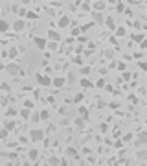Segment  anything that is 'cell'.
Here are the masks:
<instances>
[{"label": "cell", "mask_w": 147, "mask_h": 166, "mask_svg": "<svg viewBox=\"0 0 147 166\" xmlns=\"http://www.w3.org/2000/svg\"><path fill=\"white\" fill-rule=\"evenodd\" d=\"M57 46H59V42H48V46H46V48H48V50H57Z\"/></svg>", "instance_id": "27"}, {"label": "cell", "mask_w": 147, "mask_h": 166, "mask_svg": "<svg viewBox=\"0 0 147 166\" xmlns=\"http://www.w3.org/2000/svg\"><path fill=\"white\" fill-rule=\"evenodd\" d=\"M105 85H107V83H105V80H103V78H101V80H98V83H96V87H98V89H103Z\"/></svg>", "instance_id": "31"}, {"label": "cell", "mask_w": 147, "mask_h": 166, "mask_svg": "<svg viewBox=\"0 0 147 166\" xmlns=\"http://www.w3.org/2000/svg\"><path fill=\"white\" fill-rule=\"evenodd\" d=\"M83 124H85L83 118H75V125H77V127H83Z\"/></svg>", "instance_id": "33"}, {"label": "cell", "mask_w": 147, "mask_h": 166, "mask_svg": "<svg viewBox=\"0 0 147 166\" xmlns=\"http://www.w3.org/2000/svg\"><path fill=\"white\" fill-rule=\"evenodd\" d=\"M7 133H9V131L2 127V129H0V138H6V137H7Z\"/></svg>", "instance_id": "35"}, {"label": "cell", "mask_w": 147, "mask_h": 166, "mask_svg": "<svg viewBox=\"0 0 147 166\" xmlns=\"http://www.w3.org/2000/svg\"><path fill=\"white\" fill-rule=\"evenodd\" d=\"M74 63H75V65H81V66H83V59H81L79 55H75V57H74Z\"/></svg>", "instance_id": "32"}, {"label": "cell", "mask_w": 147, "mask_h": 166, "mask_svg": "<svg viewBox=\"0 0 147 166\" xmlns=\"http://www.w3.org/2000/svg\"><path fill=\"white\" fill-rule=\"evenodd\" d=\"M35 80H37V83H39L41 87H52V78H50L48 74L39 72L37 76H35Z\"/></svg>", "instance_id": "1"}, {"label": "cell", "mask_w": 147, "mask_h": 166, "mask_svg": "<svg viewBox=\"0 0 147 166\" xmlns=\"http://www.w3.org/2000/svg\"><path fill=\"white\" fill-rule=\"evenodd\" d=\"M66 164H68L66 159H61V161H59V166H66Z\"/></svg>", "instance_id": "41"}, {"label": "cell", "mask_w": 147, "mask_h": 166, "mask_svg": "<svg viewBox=\"0 0 147 166\" xmlns=\"http://www.w3.org/2000/svg\"><path fill=\"white\" fill-rule=\"evenodd\" d=\"M131 140H134L133 133H125V135H123V142H131Z\"/></svg>", "instance_id": "25"}, {"label": "cell", "mask_w": 147, "mask_h": 166, "mask_svg": "<svg viewBox=\"0 0 147 166\" xmlns=\"http://www.w3.org/2000/svg\"><path fill=\"white\" fill-rule=\"evenodd\" d=\"M79 116L83 120H88V109L87 107H79Z\"/></svg>", "instance_id": "16"}, {"label": "cell", "mask_w": 147, "mask_h": 166, "mask_svg": "<svg viewBox=\"0 0 147 166\" xmlns=\"http://www.w3.org/2000/svg\"><path fill=\"white\" fill-rule=\"evenodd\" d=\"M144 39H145L144 33H133V41H134V42H142Z\"/></svg>", "instance_id": "18"}, {"label": "cell", "mask_w": 147, "mask_h": 166, "mask_svg": "<svg viewBox=\"0 0 147 166\" xmlns=\"http://www.w3.org/2000/svg\"><path fill=\"white\" fill-rule=\"evenodd\" d=\"M4 68L7 70V72L11 74V76H15V74H18L20 72V66H18V63H9L7 66H4Z\"/></svg>", "instance_id": "5"}, {"label": "cell", "mask_w": 147, "mask_h": 166, "mask_svg": "<svg viewBox=\"0 0 147 166\" xmlns=\"http://www.w3.org/2000/svg\"><path fill=\"white\" fill-rule=\"evenodd\" d=\"M30 114H32V109H26V107H24V109L20 111V116L24 118V120H28V118H30Z\"/></svg>", "instance_id": "20"}, {"label": "cell", "mask_w": 147, "mask_h": 166, "mask_svg": "<svg viewBox=\"0 0 147 166\" xmlns=\"http://www.w3.org/2000/svg\"><path fill=\"white\" fill-rule=\"evenodd\" d=\"M41 118H42V120H48V118H50V113H48V111H41Z\"/></svg>", "instance_id": "30"}, {"label": "cell", "mask_w": 147, "mask_h": 166, "mask_svg": "<svg viewBox=\"0 0 147 166\" xmlns=\"http://www.w3.org/2000/svg\"><path fill=\"white\" fill-rule=\"evenodd\" d=\"M28 157H30V163H35V161L39 159V151H37V149H30Z\"/></svg>", "instance_id": "14"}, {"label": "cell", "mask_w": 147, "mask_h": 166, "mask_svg": "<svg viewBox=\"0 0 147 166\" xmlns=\"http://www.w3.org/2000/svg\"><path fill=\"white\" fill-rule=\"evenodd\" d=\"M9 28H11V26H9V22H7L6 19H0V33H6Z\"/></svg>", "instance_id": "12"}, {"label": "cell", "mask_w": 147, "mask_h": 166, "mask_svg": "<svg viewBox=\"0 0 147 166\" xmlns=\"http://www.w3.org/2000/svg\"><path fill=\"white\" fill-rule=\"evenodd\" d=\"M105 24H107V28H110V30H116V21H114V17H107V19H105Z\"/></svg>", "instance_id": "13"}, {"label": "cell", "mask_w": 147, "mask_h": 166, "mask_svg": "<svg viewBox=\"0 0 147 166\" xmlns=\"http://www.w3.org/2000/svg\"><path fill=\"white\" fill-rule=\"evenodd\" d=\"M13 28H15V31H22L26 28V22L22 21V19H17V21H15V24H13Z\"/></svg>", "instance_id": "10"}, {"label": "cell", "mask_w": 147, "mask_h": 166, "mask_svg": "<svg viewBox=\"0 0 147 166\" xmlns=\"http://www.w3.org/2000/svg\"><path fill=\"white\" fill-rule=\"evenodd\" d=\"M2 68H4V65H2V63H0V70H2Z\"/></svg>", "instance_id": "44"}, {"label": "cell", "mask_w": 147, "mask_h": 166, "mask_svg": "<svg viewBox=\"0 0 147 166\" xmlns=\"http://www.w3.org/2000/svg\"><path fill=\"white\" fill-rule=\"evenodd\" d=\"M48 166H59V157H50V159H48Z\"/></svg>", "instance_id": "21"}, {"label": "cell", "mask_w": 147, "mask_h": 166, "mask_svg": "<svg viewBox=\"0 0 147 166\" xmlns=\"http://www.w3.org/2000/svg\"><path fill=\"white\" fill-rule=\"evenodd\" d=\"M0 87H2V90H6V92H7V90H9V85H7V83H2V85H0Z\"/></svg>", "instance_id": "40"}, {"label": "cell", "mask_w": 147, "mask_h": 166, "mask_svg": "<svg viewBox=\"0 0 147 166\" xmlns=\"http://www.w3.org/2000/svg\"><path fill=\"white\" fill-rule=\"evenodd\" d=\"M136 157H138L140 161H144V159H147V151H145V149H140V151L136 153Z\"/></svg>", "instance_id": "24"}, {"label": "cell", "mask_w": 147, "mask_h": 166, "mask_svg": "<svg viewBox=\"0 0 147 166\" xmlns=\"http://www.w3.org/2000/svg\"><path fill=\"white\" fill-rule=\"evenodd\" d=\"M81 74H83V76H88V74H90V66H81Z\"/></svg>", "instance_id": "29"}, {"label": "cell", "mask_w": 147, "mask_h": 166, "mask_svg": "<svg viewBox=\"0 0 147 166\" xmlns=\"http://www.w3.org/2000/svg\"><path fill=\"white\" fill-rule=\"evenodd\" d=\"M105 55H107V57H112V55H114V52H112V50H107Z\"/></svg>", "instance_id": "42"}, {"label": "cell", "mask_w": 147, "mask_h": 166, "mask_svg": "<svg viewBox=\"0 0 147 166\" xmlns=\"http://www.w3.org/2000/svg\"><path fill=\"white\" fill-rule=\"evenodd\" d=\"M33 44H35L39 50H44L46 46H48V41H46L44 37H33Z\"/></svg>", "instance_id": "4"}, {"label": "cell", "mask_w": 147, "mask_h": 166, "mask_svg": "<svg viewBox=\"0 0 147 166\" xmlns=\"http://www.w3.org/2000/svg\"><path fill=\"white\" fill-rule=\"evenodd\" d=\"M17 55H18V50H17V48H11L9 52H7V57H11V59H15Z\"/></svg>", "instance_id": "23"}, {"label": "cell", "mask_w": 147, "mask_h": 166, "mask_svg": "<svg viewBox=\"0 0 147 166\" xmlns=\"http://www.w3.org/2000/svg\"><path fill=\"white\" fill-rule=\"evenodd\" d=\"M116 11H118V13H123V11H125V6H123V4H118V6H116Z\"/></svg>", "instance_id": "34"}, {"label": "cell", "mask_w": 147, "mask_h": 166, "mask_svg": "<svg viewBox=\"0 0 147 166\" xmlns=\"http://www.w3.org/2000/svg\"><path fill=\"white\" fill-rule=\"evenodd\" d=\"M48 39L53 41V42H59L61 41V33L57 30H48Z\"/></svg>", "instance_id": "7"}, {"label": "cell", "mask_w": 147, "mask_h": 166, "mask_svg": "<svg viewBox=\"0 0 147 166\" xmlns=\"http://www.w3.org/2000/svg\"><path fill=\"white\" fill-rule=\"evenodd\" d=\"M22 166H32V163H30V161H28V163H24Z\"/></svg>", "instance_id": "43"}, {"label": "cell", "mask_w": 147, "mask_h": 166, "mask_svg": "<svg viewBox=\"0 0 147 166\" xmlns=\"http://www.w3.org/2000/svg\"><path fill=\"white\" fill-rule=\"evenodd\" d=\"M26 17H28L30 21H35V19H39V15L35 13V11H26Z\"/></svg>", "instance_id": "22"}, {"label": "cell", "mask_w": 147, "mask_h": 166, "mask_svg": "<svg viewBox=\"0 0 147 166\" xmlns=\"http://www.w3.org/2000/svg\"><path fill=\"white\" fill-rule=\"evenodd\" d=\"M52 85L55 87V89H63V87L66 85V78H63V76H57V78H52Z\"/></svg>", "instance_id": "3"}, {"label": "cell", "mask_w": 147, "mask_h": 166, "mask_svg": "<svg viewBox=\"0 0 147 166\" xmlns=\"http://www.w3.org/2000/svg\"><path fill=\"white\" fill-rule=\"evenodd\" d=\"M147 142V133L144 131V133H140V135H138V138H134V144L136 146H144Z\"/></svg>", "instance_id": "8"}, {"label": "cell", "mask_w": 147, "mask_h": 166, "mask_svg": "<svg viewBox=\"0 0 147 166\" xmlns=\"http://www.w3.org/2000/svg\"><path fill=\"white\" fill-rule=\"evenodd\" d=\"M79 33H81V30H79V28H74V30H72V35H74V37H77Z\"/></svg>", "instance_id": "38"}, {"label": "cell", "mask_w": 147, "mask_h": 166, "mask_svg": "<svg viewBox=\"0 0 147 166\" xmlns=\"http://www.w3.org/2000/svg\"><path fill=\"white\" fill-rule=\"evenodd\" d=\"M81 100H83V94H75V98H74V102H75V104H79Z\"/></svg>", "instance_id": "36"}, {"label": "cell", "mask_w": 147, "mask_h": 166, "mask_svg": "<svg viewBox=\"0 0 147 166\" xmlns=\"http://www.w3.org/2000/svg\"><path fill=\"white\" fill-rule=\"evenodd\" d=\"M94 7H96V9H98V11H101V9H105V4H103L101 0H98V2H96V6H94Z\"/></svg>", "instance_id": "26"}, {"label": "cell", "mask_w": 147, "mask_h": 166, "mask_svg": "<svg viewBox=\"0 0 147 166\" xmlns=\"http://www.w3.org/2000/svg\"><path fill=\"white\" fill-rule=\"evenodd\" d=\"M125 68H127L125 63H118V70H125Z\"/></svg>", "instance_id": "39"}, {"label": "cell", "mask_w": 147, "mask_h": 166, "mask_svg": "<svg viewBox=\"0 0 147 166\" xmlns=\"http://www.w3.org/2000/svg\"><path fill=\"white\" fill-rule=\"evenodd\" d=\"M70 24H72V21L66 17V15H64V17H61L59 21H57V26H59V30H64V28H68Z\"/></svg>", "instance_id": "6"}, {"label": "cell", "mask_w": 147, "mask_h": 166, "mask_svg": "<svg viewBox=\"0 0 147 166\" xmlns=\"http://www.w3.org/2000/svg\"><path fill=\"white\" fill-rule=\"evenodd\" d=\"M92 15H94V21L96 22H99V24H101V22H105V19H103V15L99 13V11H94Z\"/></svg>", "instance_id": "17"}, {"label": "cell", "mask_w": 147, "mask_h": 166, "mask_svg": "<svg viewBox=\"0 0 147 166\" xmlns=\"http://www.w3.org/2000/svg\"><path fill=\"white\" fill-rule=\"evenodd\" d=\"M66 155H68V157H75V155H77V153H75V148H68V149H66Z\"/></svg>", "instance_id": "28"}, {"label": "cell", "mask_w": 147, "mask_h": 166, "mask_svg": "<svg viewBox=\"0 0 147 166\" xmlns=\"http://www.w3.org/2000/svg\"><path fill=\"white\" fill-rule=\"evenodd\" d=\"M42 138H44V131H42V129H32V131H30V140L41 142Z\"/></svg>", "instance_id": "2"}, {"label": "cell", "mask_w": 147, "mask_h": 166, "mask_svg": "<svg viewBox=\"0 0 147 166\" xmlns=\"http://www.w3.org/2000/svg\"><path fill=\"white\" fill-rule=\"evenodd\" d=\"M114 35H116V37H125V35H127V30H125V26H116V30H114Z\"/></svg>", "instance_id": "11"}, {"label": "cell", "mask_w": 147, "mask_h": 166, "mask_svg": "<svg viewBox=\"0 0 147 166\" xmlns=\"http://www.w3.org/2000/svg\"><path fill=\"white\" fill-rule=\"evenodd\" d=\"M4 129H7V131H13V129H15V120H6Z\"/></svg>", "instance_id": "15"}, {"label": "cell", "mask_w": 147, "mask_h": 166, "mask_svg": "<svg viewBox=\"0 0 147 166\" xmlns=\"http://www.w3.org/2000/svg\"><path fill=\"white\" fill-rule=\"evenodd\" d=\"M145 124H147V118H145Z\"/></svg>", "instance_id": "45"}, {"label": "cell", "mask_w": 147, "mask_h": 166, "mask_svg": "<svg viewBox=\"0 0 147 166\" xmlns=\"http://www.w3.org/2000/svg\"><path fill=\"white\" fill-rule=\"evenodd\" d=\"M17 114H18L17 109H13V107H7V109H6V116L11 118V116H17Z\"/></svg>", "instance_id": "19"}, {"label": "cell", "mask_w": 147, "mask_h": 166, "mask_svg": "<svg viewBox=\"0 0 147 166\" xmlns=\"http://www.w3.org/2000/svg\"><path fill=\"white\" fill-rule=\"evenodd\" d=\"M140 48L142 50H147V39H144V41L140 42Z\"/></svg>", "instance_id": "37"}, {"label": "cell", "mask_w": 147, "mask_h": 166, "mask_svg": "<svg viewBox=\"0 0 147 166\" xmlns=\"http://www.w3.org/2000/svg\"><path fill=\"white\" fill-rule=\"evenodd\" d=\"M79 85L83 87V89H94V83L88 80V78H81V80H79Z\"/></svg>", "instance_id": "9"}]
</instances>
